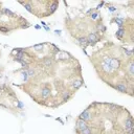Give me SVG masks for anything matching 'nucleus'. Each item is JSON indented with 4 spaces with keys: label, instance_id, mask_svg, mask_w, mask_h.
<instances>
[{
    "label": "nucleus",
    "instance_id": "obj_7",
    "mask_svg": "<svg viewBox=\"0 0 134 134\" xmlns=\"http://www.w3.org/2000/svg\"><path fill=\"white\" fill-rule=\"evenodd\" d=\"M82 84H83V82H82L81 80H75V81L72 82V87L73 88H75V89H78V88H80V87L82 86Z\"/></svg>",
    "mask_w": 134,
    "mask_h": 134
},
{
    "label": "nucleus",
    "instance_id": "obj_11",
    "mask_svg": "<svg viewBox=\"0 0 134 134\" xmlns=\"http://www.w3.org/2000/svg\"><path fill=\"white\" fill-rule=\"evenodd\" d=\"M80 134H91V130H90L89 128L87 127L86 129H84V130L80 131Z\"/></svg>",
    "mask_w": 134,
    "mask_h": 134
},
{
    "label": "nucleus",
    "instance_id": "obj_15",
    "mask_svg": "<svg viewBox=\"0 0 134 134\" xmlns=\"http://www.w3.org/2000/svg\"><path fill=\"white\" fill-rule=\"evenodd\" d=\"M4 13L6 14V15H11V16H15V14H14L13 12H11V11H9V10H6L5 9L4 10Z\"/></svg>",
    "mask_w": 134,
    "mask_h": 134
},
{
    "label": "nucleus",
    "instance_id": "obj_9",
    "mask_svg": "<svg viewBox=\"0 0 134 134\" xmlns=\"http://www.w3.org/2000/svg\"><path fill=\"white\" fill-rule=\"evenodd\" d=\"M27 75H28V76H34L36 75V71H35V69H32V68H29V69L27 70Z\"/></svg>",
    "mask_w": 134,
    "mask_h": 134
},
{
    "label": "nucleus",
    "instance_id": "obj_1",
    "mask_svg": "<svg viewBox=\"0 0 134 134\" xmlns=\"http://www.w3.org/2000/svg\"><path fill=\"white\" fill-rule=\"evenodd\" d=\"M91 118V113L88 111V110H85L83 112V113L80 115V119H82V121H84V122H87V121H89V119Z\"/></svg>",
    "mask_w": 134,
    "mask_h": 134
},
{
    "label": "nucleus",
    "instance_id": "obj_17",
    "mask_svg": "<svg viewBox=\"0 0 134 134\" xmlns=\"http://www.w3.org/2000/svg\"><path fill=\"white\" fill-rule=\"evenodd\" d=\"M109 10H110L111 12H114V11H115L116 9H115V7H114V6H111V7H109Z\"/></svg>",
    "mask_w": 134,
    "mask_h": 134
},
{
    "label": "nucleus",
    "instance_id": "obj_5",
    "mask_svg": "<svg viewBox=\"0 0 134 134\" xmlns=\"http://www.w3.org/2000/svg\"><path fill=\"white\" fill-rule=\"evenodd\" d=\"M50 94V89L49 88H43L42 90H41V95H42V97H44V98H46L48 96V95Z\"/></svg>",
    "mask_w": 134,
    "mask_h": 134
},
{
    "label": "nucleus",
    "instance_id": "obj_2",
    "mask_svg": "<svg viewBox=\"0 0 134 134\" xmlns=\"http://www.w3.org/2000/svg\"><path fill=\"white\" fill-rule=\"evenodd\" d=\"M97 40H98L97 32H91V34L89 35V37H88V42L90 43V44H92V43H95Z\"/></svg>",
    "mask_w": 134,
    "mask_h": 134
},
{
    "label": "nucleus",
    "instance_id": "obj_6",
    "mask_svg": "<svg viewBox=\"0 0 134 134\" xmlns=\"http://www.w3.org/2000/svg\"><path fill=\"white\" fill-rule=\"evenodd\" d=\"M43 64H44L46 67H51L54 65V61H53V59H50V58H46L44 60V62H43Z\"/></svg>",
    "mask_w": 134,
    "mask_h": 134
},
{
    "label": "nucleus",
    "instance_id": "obj_3",
    "mask_svg": "<svg viewBox=\"0 0 134 134\" xmlns=\"http://www.w3.org/2000/svg\"><path fill=\"white\" fill-rule=\"evenodd\" d=\"M76 127H78V129L80 131H82L87 128V124H86V122L82 121V119H78L76 121Z\"/></svg>",
    "mask_w": 134,
    "mask_h": 134
},
{
    "label": "nucleus",
    "instance_id": "obj_13",
    "mask_svg": "<svg viewBox=\"0 0 134 134\" xmlns=\"http://www.w3.org/2000/svg\"><path fill=\"white\" fill-rule=\"evenodd\" d=\"M34 48L36 49V50H38V51H40L41 49L43 48V44H38V45H35V46H34Z\"/></svg>",
    "mask_w": 134,
    "mask_h": 134
},
{
    "label": "nucleus",
    "instance_id": "obj_4",
    "mask_svg": "<svg viewBox=\"0 0 134 134\" xmlns=\"http://www.w3.org/2000/svg\"><path fill=\"white\" fill-rule=\"evenodd\" d=\"M115 89L117 90V91H119V92H123V93H126V92H127V86H126L125 84H123V83L117 84V85L115 86Z\"/></svg>",
    "mask_w": 134,
    "mask_h": 134
},
{
    "label": "nucleus",
    "instance_id": "obj_10",
    "mask_svg": "<svg viewBox=\"0 0 134 134\" xmlns=\"http://www.w3.org/2000/svg\"><path fill=\"white\" fill-rule=\"evenodd\" d=\"M79 43H80V45H82V46L85 45L86 43H87V39H86V38H83V37H82V38H80V39H79Z\"/></svg>",
    "mask_w": 134,
    "mask_h": 134
},
{
    "label": "nucleus",
    "instance_id": "obj_8",
    "mask_svg": "<svg viewBox=\"0 0 134 134\" xmlns=\"http://www.w3.org/2000/svg\"><path fill=\"white\" fill-rule=\"evenodd\" d=\"M124 35H125V29L124 28H119L118 31L116 32V37L119 38V39H121L122 37H124Z\"/></svg>",
    "mask_w": 134,
    "mask_h": 134
},
{
    "label": "nucleus",
    "instance_id": "obj_16",
    "mask_svg": "<svg viewBox=\"0 0 134 134\" xmlns=\"http://www.w3.org/2000/svg\"><path fill=\"white\" fill-rule=\"evenodd\" d=\"M125 53H126V54H128V56H130V57H131V56H132V51H129V50H128V49H126V50H125Z\"/></svg>",
    "mask_w": 134,
    "mask_h": 134
},
{
    "label": "nucleus",
    "instance_id": "obj_12",
    "mask_svg": "<svg viewBox=\"0 0 134 134\" xmlns=\"http://www.w3.org/2000/svg\"><path fill=\"white\" fill-rule=\"evenodd\" d=\"M66 57H68V54L66 53H61L60 54H58V59L60 58V60H65L64 58H66Z\"/></svg>",
    "mask_w": 134,
    "mask_h": 134
},
{
    "label": "nucleus",
    "instance_id": "obj_14",
    "mask_svg": "<svg viewBox=\"0 0 134 134\" xmlns=\"http://www.w3.org/2000/svg\"><path fill=\"white\" fill-rule=\"evenodd\" d=\"M90 17H91V19H92V20H96V19H97V17H98V14H97V13H92Z\"/></svg>",
    "mask_w": 134,
    "mask_h": 134
}]
</instances>
